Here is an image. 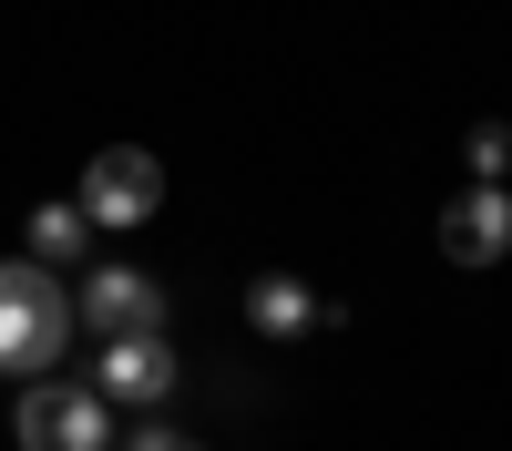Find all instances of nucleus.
I'll return each instance as SVG.
<instances>
[{
  "instance_id": "obj_10",
  "label": "nucleus",
  "mask_w": 512,
  "mask_h": 451,
  "mask_svg": "<svg viewBox=\"0 0 512 451\" xmlns=\"http://www.w3.org/2000/svg\"><path fill=\"white\" fill-rule=\"evenodd\" d=\"M123 451H175V441H164V431H134V441H123Z\"/></svg>"
},
{
  "instance_id": "obj_6",
  "label": "nucleus",
  "mask_w": 512,
  "mask_h": 451,
  "mask_svg": "<svg viewBox=\"0 0 512 451\" xmlns=\"http://www.w3.org/2000/svg\"><path fill=\"white\" fill-rule=\"evenodd\" d=\"M93 390H103V400H123V410H164V390H175L164 328H154V339H103V359H93Z\"/></svg>"
},
{
  "instance_id": "obj_7",
  "label": "nucleus",
  "mask_w": 512,
  "mask_h": 451,
  "mask_svg": "<svg viewBox=\"0 0 512 451\" xmlns=\"http://www.w3.org/2000/svg\"><path fill=\"white\" fill-rule=\"evenodd\" d=\"M246 318H256V339H308L318 318L338 328V308H318L297 277H256V287H246Z\"/></svg>"
},
{
  "instance_id": "obj_1",
  "label": "nucleus",
  "mask_w": 512,
  "mask_h": 451,
  "mask_svg": "<svg viewBox=\"0 0 512 451\" xmlns=\"http://www.w3.org/2000/svg\"><path fill=\"white\" fill-rule=\"evenodd\" d=\"M72 339H82L72 287L52 267L11 257L0 267V369H11V380H52V359H72Z\"/></svg>"
},
{
  "instance_id": "obj_2",
  "label": "nucleus",
  "mask_w": 512,
  "mask_h": 451,
  "mask_svg": "<svg viewBox=\"0 0 512 451\" xmlns=\"http://www.w3.org/2000/svg\"><path fill=\"white\" fill-rule=\"evenodd\" d=\"M21 451H103V390L93 380H31L21 390V421H11Z\"/></svg>"
},
{
  "instance_id": "obj_4",
  "label": "nucleus",
  "mask_w": 512,
  "mask_h": 451,
  "mask_svg": "<svg viewBox=\"0 0 512 451\" xmlns=\"http://www.w3.org/2000/svg\"><path fill=\"white\" fill-rule=\"evenodd\" d=\"M82 328L93 339H154L164 328V277H144V267H82Z\"/></svg>"
},
{
  "instance_id": "obj_3",
  "label": "nucleus",
  "mask_w": 512,
  "mask_h": 451,
  "mask_svg": "<svg viewBox=\"0 0 512 451\" xmlns=\"http://www.w3.org/2000/svg\"><path fill=\"white\" fill-rule=\"evenodd\" d=\"M82 216H93V226H144L154 216V205H164V164L144 154V144H103L93 164H82Z\"/></svg>"
},
{
  "instance_id": "obj_9",
  "label": "nucleus",
  "mask_w": 512,
  "mask_h": 451,
  "mask_svg": "<svg viewBox=\"0 0 512 451\" xmlns=\"http://www.w3.org/2000/svg\"><path fill=\"white\" fill-rule=\"evenodd\" d=\"M461 154H472L482 185H502V175H512V123H472V144H461Z\"/></svg>"
},
{
  "instance_id": "obj_11",
  "label": "nucleus",
  "mask_w": 512,
  "mask_h": 451,
  "mask_svg": "<svg viewBox=\"0 0 512 451\" xmlns=\"http://www.w3.org/2000/svg\"><path fill=\"white\" fill-rule=\"evenodd\" d=\"M175 451H195V441H175Z\"/></svg>"
},
{
  "instance_id": "obj_8",
  "label": "nucleus",
  "mask_w": 512,
  "mask_h": 451,
  "mask_svg": "<svg viewBox=\"0 0 512 451\" xmlns=\"http://www.w3.org/2000/svg\"><path fill=\"white\" fill-rule=\"evenodd\" d=\"M82 236H93V216H82V205H41L31 216V267H82Z\"/></svg>"
},
{
  "instance_id": "obj_5",
  "label": "nucleus",
  "mask_w": 512,
  "mask_h": 451,
  "mask_svg": "<svg viewBox=\"0 0 512 451\" xmlns=\"http://www.w3.org/2000/svg\"><path fill=\"white\" fill-rule=\"evenodd\" d=\"M441 257L472 267V277H492V267L512 257V195H502V185L451 195V216H441Z\"/></svg>"
}]
</instances>
